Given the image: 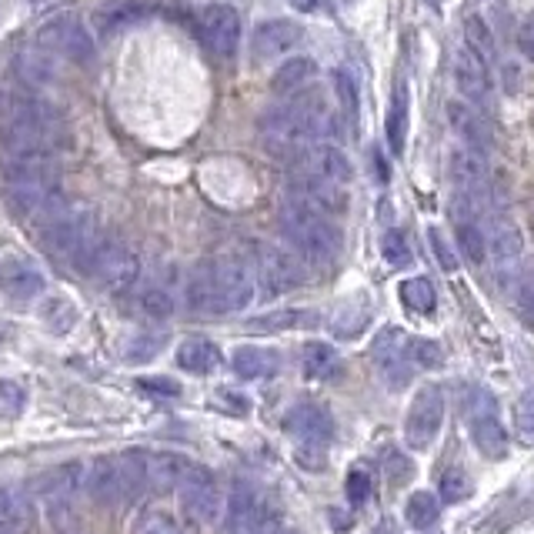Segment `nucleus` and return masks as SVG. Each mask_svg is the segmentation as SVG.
<instances>
[{
  "mask_svg": "<svg viewBox=\"0 0 534 534\" xmlns=\"http://www.w3.org/2000/svg\"><path fill=\"white\" fill-rule=\"evenodd\" d=\"M448 121L454 127V134L464 141V147H471V151H478V154L488 151L491 134H488V124H484L478 107H471L464 101H451L448 104Z\"/></svg>",
  "mask_w": 534,
  "mask_h": 534,
  "instance_id": "nucleus-23",
  "label": "nucleus"
},
{
  "mask_svg": "<svg viewBox=\"0 0 534 534\" xmlns=\"http://www.w3.org/2000/svg\"><path fill=\"white\" fill-rule=\"evenodd\" d=\"M34 4H44V0H34Z\"/></svg>",
  "mask_w": 534,
  "mask_h": 534,
  "instance_id": "nucleus-57",
  "label": "nucleus"
},
{
  "mask_svg": "<svg viewBox=\"0 0 534 534\" xmlns=\"http://www.w3.org/2000/svg\"><path fill=\"white\" fill-rule=\"evenodd\" d=\"M344 4H351V0H344Z\"/></svg>",
  "mask_w": 534,
  "mask_h": 534,
  "instance_id": "nucleus-58",
  "label": "nucleus"
},
{
  "mask_svg": "<svg viewBox=\"0 0 534 534\" xmlns=\"http://www.w3.org/2000/svg\"><path fill=\"white\" fill-rule=\"evenodd\" d=\"M518 47H521V54L534 64V11L524 17L518 27Z\"/></svg>",
  "mask_w": 534,
  "mask_h": 534,
  "instance_id": "nucleus-53",
  "label": "nucleus"
},
{
  "mask_svg": "<svg viewBox=\"0 0 534 534\" xmlns=\"http://www.w3.org/2000/svg\"><path fill=\"white\" fill-rule=\"evenodd\" d=\"M41 321L51 328V334H67V331H74V324H77V308L67 298H51V301H44Z\"/></svg>",
  "mask_w": 534,
  "mask_h": 534,
  "instance_id": "nucleus-42",
  "label": "nucleus"
},
{
  "mask_svg": "<svg viewBox=\"0 0 534 534\" xmlns=\"http://www.w3.org/2000/svg\"><path fill=\"white\" fill-rule=\"evenodd\" d=\"M438 514H441V504L428 491H414L408 504H404V518H408L411 528H418V531L434 528V524H438Z\"/></svg>",
  "mask_w": 534,
  "mask_h": 534,
  "instance_id": "nucleus-36",
  "label": "nucleus"
},
{
  "mask_svg": "<svg viewBox=\"0 0 534 534\" xmlns=\"http://www.w3.org/2000/svg\"><path fill=\"white\" fill-rule=\"evenodd\" d=\"M304 37L298 21H284V17H274V21H264L254 31V57L257 61H274V57L288 54L291 47H298V41Z\"/></svg>",
  "mask_w": 534,
  "mask_h": 534,
  "instance_id": "nucleus-19",
  "label": "nucleus"
},
{
  "mask_svg": "<svg viewBox=\"0 0 534 534\" xmlns=\"http://www.w3.org/2000/svg\"><path fill=\"white\" fill-rule=\"evenodd\" d=\"M144 17H147V4H141V0H107L104 7L94 11V27L97 34L114 37L127 31V27H137Z\"/></svg>",
  "mask_w": 534,
  "mask_h": 534,
  "instance_id": "nucleus-22",
  "label": "nucleus"
},
{
  "mask_svg": "<svg viewBox=\"0 0 534 534\" xmlns=\"http://www.w3.org/2000/svg\"><path fill=\"white\" fill-rule=\"evenodd\" d=\"M281 234L294 247V257L308 264H331L341 254V231L331 217L294 201H281Z\"/></svg>",
  "mask_w": 534,
  "mask_h": 534,
  "instance_id": "nucleus-1",
  "label": "nucleus"
},
{
  "mask_svg": "<svg viewBox=\"0 0 534 534\" xmlns=\"http://www.w3.org/2000/svg\"><path fill=\"white\" fill-rule=\"evenodd\" d=\"M34 518L31 498L21 488H11V484H0V528L4 531H24Z\"/></svg>",
  "mask_w": 534,
  "mask_h": 534,
  "instance_id": "nucleus-27",
  "label": "nucleus"
},
{
  "mask_svg": "<svg viewBox=\"0 0 534 534\" xmlns=\"http://www.w3.org/2000/svg\"><path fill=\"white\" fill-rule=\"evenodd\" d=\"M454 237H458V247L464 251L471 264H484L488 261V247H484V231H481V221H458L454 224Z\"/></svg>",
  "mask_w": 534,
  "mask_h": 534,
  "instance_id": "nucleus-41",
  "label": "nucleus"
},
{
  "mask_svg": "<svg viewBox=\"0 0 534 534\" xmlns=\"http://www.w3.org/2000/svg\"><path fill=\"white\" fill-rule=\"evenodd\" d=\"M37 47H41L47 57H67V61H74V64L94 61V41L74 14L51 17V21L37 31Z\"/></svg>",
  "mask_w": 534,
  "mask_h": 534,
  "instance_id": "nucleus-5",
  "label": "nucleus"
},
{
  "mask_svg": "<svg viewBox=\"0 0 534 534\" xmlns=\"http://www.w3.org/2000/svg\"><path fill=\"white\" fill-rule=\"evenodd\" d=\"M137 454H141L144 488H154V491L177 488L194 468V464L177 451H137Z\"/></svg>",
  "mask_w": 534,
  "mask_h": 534,
  "instance_id": "nucleus-17",
  "label": "nucleus"
},
{
  "mask_svg": "<svg viewBox=\"0 0 534 534\" xmlns=\"http://www.w3.org/2000/svg\"><path fill=\"white\" fill-rule=\"evenodd\" d=\"M27 408V388L21 381H0V418H21Z\"/></svg>",
  "mask_w": 534,
  "mask_h": 534,
  "instance_id": "nucleus-43",
  "label": "nucleus"
},
{
  "mask_svg": "<svg viewBox=\"0 0 534 534\" xmlns=\"http://www.w3.org/2000/svg\"><path fill=\"white\" fill-rule=\"evenodd\" d=\"M521 288H534V264H531V274H524V281H521Z\"/></svg>",
  "mask_w": 534,
  "mask_h": 534,
  "instance_id": "nucleus-56",
  "label": "nucleus"
},
{
  "mask_svg": "<svg viewBox=\"0 0 534 534\" xmlns=\"http://www.w3.org/2000/svg\"><path fill=\"white\" fill-rule=\"evenodd\" d=\"M334 91H338V97H341L344 114L354 121V117H358V84L351 81V74H344V71L334 74Z\"/></svg>",
  "mask_w": 534,
  "mask_h": 534,
  "instance_id": "nucleus-49",
  "label": "nucleus"
},
{
  "mask_svg": "<svg viewBox=\"0 0 534 534\" xmlns=\"http://www.w3.org/2000/svg\"><path fill=\"white\" fill-rule=\"evenodd\" d=\"M514 431L524 444H534V391L521 394L514 404Z\"/></svg>",
  "mask_w": 534,
  "mask_h": 534,
  "instance_id": "nucleus-48",
  "label": "nucleus"
},
{
  "mask_svg": "<svg viewBox=\"0 0 534 534\" xmlns=\"http://www.w3.org/2000/svg\"><path fill=\"white\" fill-rule=\"evenodd\" d=\"M471 441L488 461L508 458L511 438H508V431H504V424L498 421V414H494V408L474 414V418H471Z\"/></svg>",
  "mask_w": 534,
  "mask_h": 534,
  "instance_id": "nucleus-21",
  "label": "nucleus"
},
{
  "mask_svg": "<svg viewBox=\"0 0 534 534\" xmlns=\"http://www.w3.org/2000/svg\"><path fill=\"white\" fill-rule=\"evenodd\" d=\"M368 498H371V474L361 471V468H354L348 474V501L351 504H364Z\"/></svg>",
  "mask_w": 534,
  "mask_h": 534,
  "instance_id": "nucleus-51",
  "label": "nucleus"
},
{
  "mask_svg": "<svg viewBox=\"0 0 534 534\" xmlns=\"http://www.w3.org/2000/svg\"><path fill=\"white\" fill-rule=\"evenodd\" d=\"M284 201L304 204V207H311V211H318L324 217L348 211V191H344V187L328 184V181H318V177H304V174H298L288 184V191H284Z\"/></svg>",
  "mask_w": 534,
  "mask_h": 534,
  "instance_id": "nucleus-13",
  "label": "nucleus"
},
{
  "mask_svg": "<svg viewBox=\"0 0 534 534\" xmlns=\"http://www.w3.org/2000/svg\"><path fill=\"white\" fill-rule=\"evenodd\" d=\"M47 518H51L57 534H81V521H77L74 498L71 501H51L47 504Z\"/></svg>",
  "mask_w": 534,
  "mask_h": 534,
  "instance_id": "nucleus-45",
  "label": "nucleus"
},
{
  "mask_svg": "<svg viewBox=\"0 0 534 534\" xmlns=\"http://www.w3.org/2000/svg\"><path fill=\"white\" fill-rule=\"evenodd\" d=\"M441 424H444V391L438 384H424V388L414 394L408 418H404V441H408V448L414 451L431 448Z\"/></svg>",
  "mask_w": 534,
  "mask_h": 534,
  "instance_id": "nucleus-7",
  "label": "nucleus"
},
{
  "mask_svg": "<svg viewBox=\"0 0 534 534\" xmlns=\"http://www.w3.org/2000/svg\"><path fill=\"white\" fill-rule=\"evenodd\" d=\"M284 431L291 434L298 444H314V448H328V441L334 438V418L324 404H294V408L284 414Z\"/></svg>",
  "mask_w": 534,
  "mask_h": 534,
  "instance_id": "nucleus-12",
  "label": "nucleus"
},
{
  "mask_svg": "<svg viewBox=\"0 0 534 534\" xmlns=\"http://www.w3.org/2000/svg\"><path fill=\"white\" fill-rule=\"evenodd\" d=\"M294 164H298V174L318 177V181H328V184H338V187H348L351 177H354L348 154L334 144H311Z\"/></svg>",
  "mask_w": 534,
  "mask_h": 534,
  "instance_id": "nucleus-15",
  "label": "nucleus"
},
{
  "mask_svg": "<svg viewBox=\"0 0 534 534\" xmlns=\"http://www.w3.org/2000/svg\"><path fill=\"white\" fill-rule=\"evenodd\" d=\"M81 488L91 494L94 504H127L144 491V474H141V454L127 451L117 458H94L84 468Z\"/></svg>",
  "mask_w": 534,
  "mask_h": 534,
  "instance_id": "nucleus-3",
  "label": "nucleus"
},
{
  "mask_svg": "<svg viewBox=\"0 0 534 534\" xmlns=\"http://www.w3.org/2000/svg\"><path fill=\"white\" fill-rule=\"evenodd\" d=\"M304 374H308L311 381H324L331 378V374H338L341 361H338V351L331 348V344L324 341H311L308 348H304Z\"/></svg>",
  "mask_w": 534,
  "mask_h": 534,
  "instance_id": "nucleus-31",
  "label": "nucleus"
},
{
  "mask_svg": "<svg viewBox=\"0 0 534 534\" xmlns=\"http://www.w3.org/2000/svg\"><path fill=\"white\" fill-rule=\"evenodd\" d=\"M428 241H431V251H434V257H438L441 271H448V274L458 271V257H454V251L448 247V241H444V234L438 231V227H431V231H428Z\"/></svg>",
  "mask_w": 534,
  "mask_h": 534,
  "instance_id": "nucleus-50",
  "label": "nucleus"
},
{
  "mask_svg": "<svg viewBox=\"0 0 534 534\" xmlns=\"http://www.w3.org/2000/svg\"><path fill=\"white\" fill-rule=\"evenodd\" d=\"M137 311L151 321H164L177 311V298L171 288H164V284H151V288H144L141 298H137Z\"/></svg>",
  "mask_w": 534,
  "mask_h": 534,
  "instance_id": "nucleus-33",
  "label": "nucleus"
},
{
  "mask_svg": "<svg viewBox=\"0 0 534 534\" xmlns=\"http://www.w3.org/2000/svg\"><path fill=\"white\" fill-rule=\"evenodd\" d=\"M484 247H488V261L494 264V274H498L504 284L518 281V271H521V237H518V231H514V224L501 221V217H494L491 227L484 231Z\"/></svg>",
  "mask_w": 534,
  "mask_h": 534,
  "instance_id": "nucleus-11",
  "label": "nucleus"
},
{
  "mask_svg": "<svg viewBox=\"0 0 534 534\" xmlns=\"http://www.w3.org/2000/svg\"><path fill=\"white\" fill-rule=\"evenodd\" d=\"M81 484H84V464L67 461V464H57L51 471L37 474L31 481V488L34 494H41V498L51 504V501H71Z\"/></svg>",
  "mask_w": 534,
  "mask_h": 534,
  "instance_id": "nucleus-20",
  "label": "nucleus"
},
{
  "mask_svg": "<svg viewBox=\"0 0 534 534\" xmlns=\"http://www.w3.org/2000/svg\"><path fill=\"white\" fill-rule=\"evenodd\" d=\"M201 37L214 57L231 61L241 44V14L227 4H211L201 17Z\"/></svg>",
  "mask_w": 534,
  "mask_h": 534,
  "instance_id": "nucleus-10",
  "label": "nucleus"
},
{
  "mask_svg": "<svg viewBox=\"0 0 534 534\" xmlns=\"http://www.w3.org/2000/svg\"><path fill=\"white\" fill-rule=\"evenodd\" d=\"M131 534H184L181 528H177V521L171 518V514L164 511H144L141 518L134 521V531Z\"/></svg>",
  "mask_w": 534,
  "mask_h": 534,
  "instance_id": "nucleus-47",
  "label": "nucleus"
},
{
  "mask_svg": "<svg viewBox=\"0 0 534 534\" xmlns=\"http://www.w3.org/2000/svg\"><path fill=\"white\" fill-rule=\"evenodd\" d=\"M401 301L404 308L414 311V314H431L434 308H438V294H434V284L428 278H408L401 281Z\"/></svg>",
  "mask_w": 534,
  "mask_h": 534,
  "instance_id": "nucleus-35",
  "label": "nucleus"
},
{
  "mask_svg": "<svg viewBox=\"0 0 534 534\" xmlns=\"http://www.w3.org/2000/svg\"><path fill=\"white\" fill-rule=\"evenodd\" d=\"M211 278L217 301H221V314H241L257 301V278L247 261L221 257V261L211 264Z\"/></svg>",
  "mask_w": 534,
  "mask_h": 534,
  "instance_id": "nucleus-6",
  "label": "nucleus"
},
{
  "mask_svg": "<svg viewBox=\"0 0 534 534\" xmlns=\"http://www.w3.org/2000/svg\"><path fill=\"white\" fill-rule=\"evenodd\" d=\"M177 494H181V508L194 524L201 528H214L224 518V494L217 488V481L201 468H191V474L177 484Z\"/></svg>",
  "mask_w": 534,
  "mask_h": 534,
  "instance_id": "nucleus-9",
  "label": "nucleus"
},
{
  "mask_svg": "<svg viewBox=\"0 0 534 534\" xmlns=\"http://www.w3.org/2000/svg\"><path fill=\"white\" fill-rule=\"evenodd\" d=\"M164 348H167L164 331H141L137 338L127 341L124 358H127V364H147V361H154Z\"/></svg>",
  "mask_w": 534,
  "mask_h": 534,
  "instance_id": "nucleus-40",
  "label": "nucleus"
},
{
  "mask_svg": "<svg viewBox=\"0 0 534 534\" xmlns=\"http://www.w3.org/2000/svg\"><path fill=\"white\" fill-rule=\"evenodd\" d=\"M311 324H318V314L314 311L284 308V311H271V314L254 318L251 328H257V331H294V328H311Z\"/></svg>",
  "mask_w": 534,
  "mask_h": 534,
  "instance_id": "nucleus-32",
  "label": "nucleus"
},
{
  "mask_svg": "<svg viewBox=\"0 0 534 534\" xmlns=\"http://www.w3.org/2000/svg\"><path fill=\"white\" fill-rule=\"evenodd\" d=\"M464 41H468V51L478 54L484 64L494 61V54H498V47H494V34L484 17L471 14L468 21H464Z\"/></svg>",
  "mask_w": 534,
  "mask_h": 534,
  "instance_id": "nucleus-37",
  "label": "nucleus"
},
{
  "mask_svg": "<svg viewBox=\"0 0 534 534\" xmlns=\"http://www.w3.org/2000/svg\"><path fill=\"white\" fill-rule=\"evenodd\" d=\"M224 518H227V534H254L271 518V511L264 508L261 494L251 484H237L231 494V504H224Z\"/></svg>",
  "mask_w": 534,
  "mask_h": 534,
  "instance_id": "nucleus-18",
  "label": "nucleus"
},
{
  "mask_svg": "<svg viewBox=\"0 0 534 534\" xmlns=\"http://www.w3.org/2000/svg\"><path fill=\"white\" fill-rule=\"evenodd\" d=\"M0 288L17 301H34L44 294V278L34 267H11L7 274H0Z\"/></svg>",
  "mask_w": 534,
  "mask_h": 534,
  "instance_id": "nucleus-30",
  "label": "nucleus"
},
{
  "mask_svg": "<svg viewBox=\"0 0 534 534\" xmlns=\"http://www.w3.org/2000/svg\"><path fill=\"white\" fill-rule=\"evenodd\" d=\"M97 234H101V231H97L94 211L67 204L61 214H54L51 221L44 224L41 244H44L47 254L57 257V261H77V257H81V251L94 241Z\"/></svg>",
  "mask_w": 534,
  "mask_h": 534,
  "instance_id": "nucleus-4",
  "label": "nucleus"
},
{
  "mask_svg": "<svg viewBox=\"0 0 534 534\" xmlns=\"http://www.w3.org/2000/svg\"><path fill=\"white\" fill-rule=\"evenodd\" d=\"M294 458H298V464L304 471H321L324 468V448H314V444H298Z\"/></svg>",
  "mask_w": 534,
  "mask_h": 534,
  "instance_id": "nucleus-52",
  "label": "nucleus"
},
{
  "mask_svg": "<svg viewBox=\"0 0 534 534\" xmlns=\"http://www.w3.org/2000/svg\"><path fill=\"white\" fill-rule=\"evenodd\" d=\"M314 74H318V67H314L311 57H288L278 71L271 77V87L274 94H284V97H294L301 94L304 87L314 81Z\"/></svg>",
  "mask_w": 534,
  "mask_h": 534,
  "instance_id": "nucleus-25",
  "label": "nucleus"
},
{
  "mask_svg": "<svg viewBox=\"0 0 534 534\" xmlns=\"http://www.w3.org/2000/svg\"><path fill=\"white\" fill-rule=\"evenodd\" d=\"M381 254L391 267H408L411 257H414L411 247H408V237H404L401 231H388L381 237Z\"/></svg>",
  "mask_w": 534,
  "mask_h": 534,
  "instance_id": "nucleus-46",
  "label": "nucleus"
},
{
  "mask_svg": "<svg viewBox=\"0 0 534 534\" xmlns=\"http://www.w3.org/2000/svg\"><path fill=\"white\" fill-rule=\"evenodd\" d=\"M454 81H458V91L471 107H478V111L491 107V94H494L491 67L478 54H471L468 47H461L458 57H454Z\"/></svg>",
  "mask_w": 534,
  "mask_h": 534,
  "instance_id": "nucleus-16",
  "label": "nucleus"
},
{
  "mask_svg": "<svg viewBox=\"0 0 534 534\" xmlns=\"http://www.w3.org/2000/svg\"><path fill=\"white\" fill-rule=\"evenodd\" d=\"M141 388L154 391V394H167V398H177V394H181V384L167 381V378H147V381H141Z\"/></svg>",
  "mask_w": 534,
  "mask_h": 534,
  "instance_id": "nucleus-54",
  "label": "nucleus"
},
{
  "mask_svg": "<svg viewBox=\"0 0 534 534\" xmlns=\"http://www.w3.org/2000/svg\"><path fill=\"white\" fill-rule=\"evenodd\" d=\"M231 364H234L237 378H244V381H267V378H274L278 368H281L278 354H274L271 348H254V344L237 348Z\"/></svg>",
  "mask_w": 534,
  "mask_h": 534,
  "instance_id": "nucleus-24",
  "label": "nucleus"
},
{
  "mask_svg": "<svg viewBox=\"0 0 534 534\" xmlns=\"http://www.w3.org/2000/svg\"><path fill=\"white\" fill-rule=\"evenodd\" d=\"M404 358H408L411 368H428V371H438L444 364V348L438 341H428V338H404Z\"/></svg>",
  "mask_w": 534,
  "mask_h": 534,
  "instance_id": "nucleus-38",
  "label": "nucleus"
},
{
  "mask_svg": "<svg viewBox=\"0 0 534 534\" xmlns=\"http://www.w3.org/2000/svg\"><path fill=\"white\" fill-rule=\"evenodd\" d=\"M251 271H254L257 284H261L267 294H288V291L304 284L301 261L291 251H284V247L261 244L251 257Z\"/></svg>",
  "mask_w": 534,
  "mask_h": 534,
  "instance_id": "nucleus-8",
  "label": "nucleus"
},
{
  "mask_svg": "<svg viewBox=\"0 0 534 534\" xmlns=\"http://www.w3.org/2000/svg\"><path fill=\"white\" fill-rule=\"evenodd\" d=\"M87 278H94L107 294H127L141 281V257L124 241H114L107 234H97L74 261Z\"/></svg>",
  "mask_w": 534,
  "mask_h": 534,
  "instance_id": "nucleus-2",
  "label": "nucleus"
},
{
  "mask_svg": "<svg viewBox=\"0 0 534 534\" xmlns=\"http://www.w3.org/2000/svg\"><path fill=\"white\" fill-rule=\"evenodd\" d=\"M17 71H21V77L27 84L44 87V84L54 81V57H47L41 47H27V51H21Z\"/></svg>",
  "mask_w": 534,
  "mask_h": 534,
  "instance_id": "nucleus-34",
  "label": "nucleus"
},
{
  "mask_svg": "<svg viewBox=\"0 0 534 534\" xmlns=\"http://www.w3.org/2000/svg\"><path fill=\"white\" fill-rule=\"evenodd\" d=\"M521 298H524V304L534 311V288H521Z\"/></svg>",
  "mask_w": 534,
  "mask_h": 534,
  "instance_id": "nucleus-55",
  "label": "nucleus"
},
{
  "mask_svg": "<svg viewBox=\"0 0 534 534\" xmlns=\"http://www.w3.org/2000/svg\"><path fill=\"white\" fill-rule=\"evenodd\" d=\"M404 334L398 328H384L378 338H374V364H378L381 378L384 384H388L391 391H401L408 388V381L414 378V368L408 364V358H404Z\"/></svg>",
  "mask_w": 534,
  "mask_h": 534,
  "instance_id": "nucleus-14",
  "label": "nucleus"
},
{
  "mask_svg": "<svg viewBox=\"0 0 534 534\" xmlns=\"http://www.w3.org/2000/svg\"><path fill=\"white\" fill-rule=\"evenodd\" d=\"M384 131H388L391 154H404V144H408V87H404V84L394 87V101H391Z\"/></svg>",
  "mask_w": 534,
  "mask_h": 534,
  "instance_id": "nucleus-29",
  "label": "nucleus"
},
{
  "mask_svg": "<svg viewBox=\"0 0 534 534\" xmlns=\"http://www.w3.org/2000/svg\"><path fill=\"white\" fill-rule=\"evenodd\" d=\"M371 324V308L368 304H344V308L334 314L331 321V331L338 334V338H358V334Z\"/></svg>",
  "mask_w": 534,
  "mask_h": 534,
  "instance_id": "nucleus-39",
  "label": "nucleus"
},
{
  "mask_svg": "<svg viewBox=\"0 0 534 534\" xmlns=\"http://www.w3.org/2000/svg\"><path fill=\"white\" fill-rule=\"evenodd\" d=\"M184 301L194 314H221V301H217L214 278H211V264H204V267H197L194 274H187Z\"/></svg>",
  "mask_w": 534,
  "mask_h": 534,
  "instance_id": "nucleus-26",
  "label": "nucleus"
},
{
  "mask_svg": "<svg viewBox=\"0 0 534 534\" xmlns=\"http://www.w3.org/2000/svg\"><path fill=\"white\" fill-rule=\"evenodd\" d=\"M177 364L191 374H211L217 364H221V351H217V344H211V341L194 338L177 348Z\"/></svg>",
  "mask_w": 534,
  "mask_h": 534,
  "instance_id": "nucleus-28",
  "label": "nucleus"
},
{
  "mask_svg": "<svg viewBox=\"0 0 534 534\" xmlns=\"http://www.w3.org/2000/svg\"><path fill=\"white\" fill-rule=\"evenodd\" d=\"M471 491H474V484H471L468 471H464V468H454V471H448V474L441 478V498L448 501V504L468 501Z\"/></svg>",
  "mask_w": 534,
  "mask_h": 534,
  "instance_id": "nucleus-44",
  "label": "nucleus"
}]
</instances>
